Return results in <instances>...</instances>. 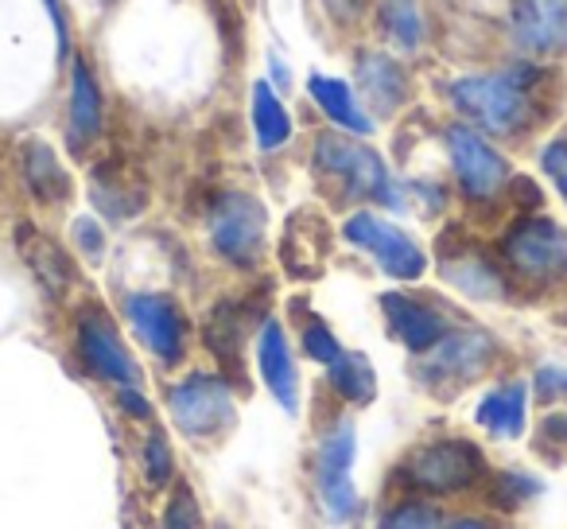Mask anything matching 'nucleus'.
<instances>
[{
	"instance_id": "6ab92c4d",
	"label": "nucleus",
	"mask_w": 567,
	"mask_h": 529,
	"mask_svg": "<svg viewBox=\"0 0 567 529\" xmlns=\"http://www.w3.org/2000/svg\"><path fill=\"white\" fill-rule=\"evenodd\" d=\"M303 87H308L311 105H316V110L327 118V125L339 129V133H350V136H362V141H370L373 129H378V121H373L370 110L362 105L354 82L339 79V74H327V71H311Z\"/></svg>"
},
{
	"instance_id": "9d476101",
	"label": "nucleus",
	"mask_w": 567,
	"mask_h": 529,
	"mask_svg": "<svg viewBox=\"0 0 567 529\" xmlns=\"http://www.w3.org/2000/svg\"><path fill=\"white\" fill-rule=\"evenodd\" d=\"M443 152H447V167L455 191L474 206H489L513 187V164L497 141L482 136L478 129L463 125V121H447L443 125Z\"/></svg>"
},
{
	"instance_id": "393cba45",
	"label": "nucleus",
	"mask_w": 567,
	"mask_h": 529,
	"mask_svg": "<svg viewBox=\"0 0 567 529\" xmlns=\"http://www.w3.org/2000/svg\"><path fill=\"white\" fill-rule=\"evenodd\" d=\"M90 203H94V211L102 222H128L144 211L148 195H144L141 183L128 180L125 167L97 164L94 175H90Z\"/></svg>"
},
{
	"instance_id": "412c9836",
	"label": "nucleus",
	"mask_w": 567,
	"mask_h": 529,
	"mask_svg": "<svg viewBox=\"0 0 567 529\" xmlns=\"http://www.w3.org/2000/svg\"><path fill=\"white\" fill-rule=\"evenodd\" d=\"M249 129L252 144H257L260 156H276L292 144L296 136V118L284 102V94L268 79H257L249 87Z\"/></svg>"
},
{
	"instance_id": "58836bf2",
	"label": "nucleus",
	"mask_w": 567,
	"mask_h": 529,
	"mask_svg": "<svg viewBox=\"0 0 567 529\" xmlns=\"http://www.w3.org/2000/svg\"><path fill=\"white\" fill-rule=\"evenodd\" d=\"M435 529H497V521L486 513H458V518H443Z\"/></svg>"
},
{
	"instance_id": "f03ea898",
	"label": "nucleus",
	"mask_w": 567,
	"mask_h": 529,
	"mask_svg": "<svg viewBox=\"0 0 567 529\" xmlns=\"http://www.w3.org/2000/svg\"><path fill=\"white\" fill-rule=\"evenodd\" d=\"M311 172L342 206H373V211L401 214L409 206L404 183L389 172L385 156L362 136L323 129L311 141Z\"/></svg>"
},
{
	"instance_id": "2eb2a0df",
	"label": "nucleus",
	"mask_w": 567,
	"mask_h": 529,
	"mask_svg": "<svg viewBox=\"0 0 567 529\" xmlns=\"http://www.w3.org/2000/svg\"><path fill=\"white\" fill-rule=\"evenodd\" d=\"M509 40L520 59L551 63L567 55V0H509Z\"/></svg>"
},
{
	"instance_id": "4be33fe9",
	"label": "nucleus",
	"mask_w": 567,
	"mask_h": 529,
	"mask_svg": "<svg viewBox=\"0 0 567 529\" xmlns=\"http://www.w3.org/2000/svg\"><path fill=\"white\" fill-rule=\"evenodd\" d=\"M474 425L486 428L497 440H520L528 425V382L505 378L494 382L474 405Z\"/></svg>"
},
{
	"instance_id": "0eeeda50",
	"label": "nucleus",
	"mask_w": 567,
	"mask_h": 529,
	"mask_svg": "<svg viewBox=\"0 0 567 529\" xmlns=\"http://www.w3.org/2000/svg\"><path fill=\"white\" fill-rule=\"evenodd\" d=\"M342 242L370 257V265L381 277L396 281V285H416L427 273V250L385 211L373 206H354L342 218Z\"/></svg>"
},
{
	"instance_id": "423d86ee",
	"label": "nucleus",
	"mask_w": 567,
	"mask_h": 529,
	"mask_svg": "<svg viewBox=\"0 0 567 529\" xmlns=\"http://www.w3.org/2000/svg\"><path fill=\"white\" fill-rule=\"evenodd\" d=\"M354 464H358V428L354 417L339 413L331 417L316 436L311 451V487L323 506V513L334 526H347L362 510V495L354 487Z\"/></svg>"
},
{
	"instance_id": "a211bd4d",
	"label": "nucleus",
	"mask_w": 567,
	"mask_h": 529,
	"mask_svg": "<svg viewBox=\"0 0 567 529\" xmlns=\"http://www.w3.org/2000/svg\"><path fill=\"white\" fill-rule=\"evenodd\" d=\"M440 277L447 281L455 293H463L466 301H482L494 304L509 296V277H505L502 261L489 257L478 245H443L440 250Z\"/></svg>"
},
{
	"instance_id": "a19ab883",
	"label": "nucleus",
	"mask_w": 567,
	"mask_h": 529,
	"mask_svg": "<svg viewBox=\"0 0 567 529\" xmlns=\"http://www.w3.org/2000/svg\"><path fill=\"white\" fill-rule=\"evenodd\" d=\"M540 436H556V440L567 444V413H551V417H544Z\"/></svg>"
},
{
	"instance_id": "9b49d317",
	"label": "nucleus",
	"mask_w": 567,
	"mask_h": 529,
	"mask_svg": "<svg viewBox=\"0 0 567 529\" xmlns=\"http://www.w3.org/2000/svg\"><path fill=\"white\" fill-rule=\"evenodd\" d=\"M71 347L74 358L82 363V370L90 378L105 382L113 389L125 386H144V370L136 363V355L128 350L125 335H121L117 319L102 308V304H79L71 319Z\"/></svg>"
},
{
	"instance_id": "7c9ffc66",
	"label": "nucleus",
	"mask_w": 567,
	"mask_h": 529,
	"mask_svg": "<svg viewBox=\"0 0 567 529\" xmlns=\"http://www.w3.org/2000/svg\"><path fill=\"white\" fill-rule=\"evenodd\" d=\"M71 245L82 261L90 265H102L105 261V250H110V234H105V222L97 214H79L71 222Z\"/></svg>"
},
{
	"instance_id": "c756f323",
	"label": "nucleus",
	"mask_w": 567,
	"mask_h": 529,
	"mask_svg": "<svg viewBox=\"0 0 567 529\" xmlns=\"http://www.w3.org/2000/svg\"><path fill=\"white\" fill-rule=\"evenodd\" d=\"M300 350H303V358H311V363L327 370L347 347H342V339L331 332V324H327L323 316H308L300 327Z\"/></svg>"
},
{
	"instance_id": "20e7f679",
	"label": "nucleus",
	"mask_w": 567,
	"mask_h": 529,
	"mask_svg": "<svg viewBox=\"0 0 567 529\" xmlns=\"http://www.w3.org/2000/svg\"><path fill=\"white\" fill-rule=\"evenodd\" d=\"M206 245L237 273H252L268 250V206L245 187H221L206 206Z\"/></svg>"
},
{
	"instance_id": "4468645a",
	"label": "nucleus",
	"mask_w": 567,
	"mask_h": 529,
	"mask_svg": "<svg viewBox=\"0 0 567 529\" xmlns=\"http://www.w3.org/2000/svg\"><path fill=\"white\" fill-rule=\"evenodd\" d=\"M378 304H381V316H385V332L393 335L412 358L432 350L435 343L458 324L451 308H443L440 301H427V296H416V293H381Z\"/></svg>"
},
{
	"instance_id": "6e6552de",
	"label": "nucleus",
	"mask_w": 567,
	"mask_h": 529,
	"mask_svg": "<svg viewBox=\"0 0 567 529\" xmlns=\"http://www.w3.org/2000/svg\"><path fill=\"white\" fill-rule=\"evenodd\" d=\"M121 319L128 324L133 339L164 370H175V366L187 363L195 324H190L179 296L164 293V288H128V293H121Z\"/></svg>"
},
{
	"instance_id": "e433bc0d",
	"label": "nucleus",
	"mask_w": 567,
	"mask_h": 529,
	"mask_svg": "<svg viewBox=\"0 0 567 529\" xmlns=\"http://www.w3.org/2000/svg\"><path fill=\"white\" fill-rule=\"evenodd\" d=\"M319 9L334 28H354L370 12V0H319Z\"/></svg>"
},
{
	"instance_id": "c85d7f7f",
	"label": "nucleus",
	"mask_w": 567,
	"mask_h": 529,
	"mask_svg": "<svg viewBox=\"0 0 567 529\" xmlns=\"http://www.w3.org/2000/svg\"><path fill=\"white\" fill-rule=\"evenodd\" d=\"M141 471H144V482H148L152 490H164L167 482H172L175 451H172V440H167V433H159V428H152V433L144 436Z\"/></svg>"
},
{
	"instance_id": "cd10ccee",
	"label": "nucleus",
	"mask_w": 567,
	"mask_h": 529,
	"mask_svg": "<svg viewBox=\"0 0 567 529\" xmlns=\"http://www.w3.org/2000/svg\"><path fill=\"white\" fill-rule=\"evenodd\" d=\"M440 521H443V513L432 498L412 495V498H401V502L389 506L373 529H435Z\"/></svg>"
},
{
	"instance_id": "4c0bfd02",
	"label": "nucleus",
	"mask_w": 567,
	"mask_h": 529,
	"mask_svg": "<svg viewBox=\"0 0 567 529\" xmlns=\"http://www.w3.org/2000/svg\"><path fill=\"white\" fill-rule=\"evenodd\" d=\"M117 409L128 420H152V401L144 397V386H125L117 389Z\"/></svg>"
},
{
	"instance_id": "b1692460",
	"label": "nucleus",
	"mask_w": 567,
	"mask_h": 529,
	"mask_svg": "<svg viewBox=\"0 0 567 529\" xmlns=\"http://www.w3.org/2000/svg\"><path fill=\"white\" fill-rule=\"evenodd\" d=\"M17 245H20V257L28 261V269L35 273V281L43 285L48 296H66L74 285V261L71 253L63 250L59 242H51L43 230L35 226H17Z\"/></svg>"
},
{
	"instance_id": "aec40b11",
	"label": "nucleus",
	"mask_w": 567,
	"mask_h": 529,
	"mask_svg": "<svg viewBox=\"0 0 567 529\" xmlns=\"http://www.w3.org/2000/svg\"><path fill=\"white\" fill-rule=\"evenodd\" d=\"M370 20L381 48L393 55H420L427 48V17L420 0H373Z\"/></svg>"
},
{
	"instance_id": "5701e85b",
	"label": "nucleus",
	"mask_w": 567,
	"mask_h": 529,
	"mask_svg": "<svg viewBox=\"0 0 567 529\" xmlns=\"http://www.w3.org/2000/svg\"><path fill=\"white\" fill-rule=\"evenodd\" d=\"M20 180L40 206H59L71 199V172L59 160V152L40 136H28L20 144Z\"/></svg>"
},
{
	"instance_id": "bb28decb",
	"label": "nucleus",
	"mask_w": 567,
	"mask_h": 529,
	"mask_svg": "<svg viewBox=\"0 0 567 529\" xmlns=\"http://www.w3.org/2000/svg\"><path fill=\"white\" fill-rule=\"evenodd\" d=\"M327 386H331V394L339 397L342 405L365 409V405L378 397V370H373V363L362 350H342V355L327 366Z\"/></svg>"
},
{
	"instance_id": "2f4dec72",
	"label": "nucleus",
	"mask_w": 567,
	"mask_h": 529,
	"mask_svg": "<svg viewBox=\"0 0 567 529\" xmlns=\"http://www.w3.org/2000/svg\"><path fill=\"white\" fill-rule=\"evenodd\" d=\"M494 487H497V506H505V510H517V506L540 498L544 482L536 479L533 471H497Z\"/></svg>"
},
{
	"instance_id": "39448f33",
	"label": "nucleus",
	"mask_w": 567,
	"mask_h": 529,
	"mask_svg": "<svg viewBox=\"0 0 567 529\" xmlns=\"http://www.w3.org/2000/svg\"><path fill=\"white\" fill-rule=\"evenodd\" d=\"M502 358V343L494 332L478 324H455L432 350L412 363V374L432 394H455L474 382H482Z\"/></svg>"
},
{
	"instance_id": "7ed1b4c3",
	"label": "nucleus",
	"mask_w": 567,
	"mask_h": 529,
	"mask_svg": "<svg viewBox=\"0 0 567 529\" xmlns=\"http://www.w3.org/2000/svg\"><path fill=\"white\" fill-rule=\"evenodd\" d=\"M497 261L509 285L528 293L567 288V226L551 214H520L497 237Z\"/></svg>"
},
{
	"instance_id": "1a4fd4ad",
	"label": "nucleus",
	"mask_w": 567,
	"mask_h": 529,
	"mask_svg": "<svg viewBox=\"0 0 567 529\" xmlns=\"http://www.w3.org/2000/svg\"><path fill=\"white\" fill-rule=\"evenodd\" d=\"M164 405L187 440H214L237 425V389L226 370H187L167 386Z\"/></svg>"
},
{
	"instance_id": "72a5a7b5",
	"label": "nucleus",
	"mask_w": 567,
	"mask_h": 529,
	"mask_svg": "<svg viewBox=\"0 0 567 529\" xmlns=\"http://www.w3.org/2000/svg\"><path fill=\"white\" fill-rule=\"evenodd\" d=\"M540 172L556 187V195L567 203V136H551L540 149Z\"/></svg>"
},
{
	"instance_id": "ea45409f",
	"label": "nucleus",
	"mask_w": 567,
	"mask_h": 529,
	"mask_svg": "<svg viewBox=\"0 0 567 529\" xmlns=\"http://www.w3.org/2000/svg\"><path fill=\"white\" fill-rule=\"evenodd\" d=\"M268 67H272V71H268V82H272L280 94H288V82H292L288 79V63H280V55L272 51V55H268Z\"/></svg>"
},
{
	"instance_id": "ddd939ff",
	"label": "nucleus",
	"mask_w": 567,
	"mask_h": 529,
	"mask_svg": "<svg viewBox=\"0 0 567 529\" xmlns=\"http://www.w3.org/2000/svg\"><path fill=\"white\" fill-rule=\"evenodd\" d=\"M354 82L358 98L370 110L373 121H389L412 102V71L401 55H393L381 43H365L354 51Z\"/></svg>"
},
{
	"instance_id": "473e14b6",
	"label": "nucleus",
	"mask_w": 567,
	"mask_h": 529,
	"mask_svg": "<svg viewBox=\"0 0 567 529\" xmlns=\"http://www.w3.org/2000/svg\"><path fill=\"white\" fill-rule=\"evenodd\" d=\"M528 394L540 405H556L567 397V366L559 363H540L533 370V382H528Z\"/></svg>"
},
{
	"instance_id": "79ce46f5",
	"label": "nucleus",
	"mask_w": 567,
	"mask_h": 529,
	"mask_svg": "<svg viewBox=\"0 0 567 529\" xmlns=\"http://www.w3.org/2000/svg\"><path fill=\"white\" fill-rule=\"evenodd\" d=\"M214 529H234V526H229V521H214Z\"/></svg>"
},
{
	"instance_id": "a878e982",
	"label": "nucleus",
	"mask_w": 567,
	"mask_h": 529,
	"mask_svg": "<svg viewBox=\"0 0 567 529\" xmlns=\"http://www.w3.org/2000/svg\"><path fill=\"white\" fill-rule=\"evenodd\" d=\"M252 335H257V332H252V316L237 301H221L218 308L210 312L206 327H203L206 347H210V355L218 358L226 370H234V366L241 363V350H245V343H249Z\"/></svg>"
},
{
	"instance_id": "f8f14e48",
	"label": "nucleus",
	"mask_w": 567,
	"mask_h": 529,
	"mask_svg": "<svg viewBox=\"0 0 567 529\" xmlns=\"http://www.w3.org/2000/svg\"><path fill=\"white\" fill-rule=\"evenodd\" d=\"M482 471H486V456L478 444L463 440V436H440V440L420 444L401 464L404 487H412L420 498H432V502L466 495L471 487H478Z\"/></svg>"
},
{
	"instance_id": "c9c22d12",
	"label": "nucleus",
	"mask_w": 567,
	"mask_h": 529,
	"mask_svg": "<svg viewBox=\"0 0 567 529\" xmlns=\"http://www.w3.org/2000/svg\"><path fill=\"white\" fill-rule=\"evenodd\" d=\"M43 12L51 17V28H55V55L59 63H71L74 55V28H71V12H66L63 0H40Z\"/></svg>"
},
{
	"instance_id": "f257e3e1",
	"label": "nucleus",
	"mask_w": 567,
	"mask_h": 529,
	"mask_svg": "<svg viewBox=\"0 0 567 529\" xmlns=\"http://www.w3.org/2000/svg\"><path fill=\"white\" fill-rule=\"evenodd\" d=\"M551 71L536 59H513L486 71H466L443 87L451 113L489 141H517L533 133L548 105Z\"/></svg>"
},
{
	"instance_id": "f704fd0d",
	"label": "nucleus",
	"mask_w": 567,
	"mask_h": 529,
	"mask_svg": "<svg viewBox=\"0 0 567 529\" xmlns=\"http://www.w3.org/2000/svg\"><path fill=\"white\" fill-rule=\"evenodd\" d=\"M159 529H198V506L187 487H175V495L167 498Z\"/></svg>"
},
{
	"instance_id": "f3484780",
	"label": "nucleus",
	"mask_w": 567,
	"mask_h": 529,
	"mask_svg": "<svg viewBox=\"0 0 567 529\" xmlns=\"http://www.w3.org/2000/svg\"><path fill=\"white\" fill-rule=\"evenodd\" d=\"M252 358H257V374L265 382V389L272 394V401L280 405L288 417H300V366H296L292 339L284 332V324L276 316H265L252 335Z\"/></svg>"
},
{
	"instance_id": "dca6fc26",
	"label": "nucleus",
	"mask_w": 567,
	"mask_h": 529,
	"mask_svg": "<svg viewBox=\"0 0 567 529\" xmlns=\"http://www.w3.org/2000/svg\"><path fill=\"white\" fill-rule=\"evenodd\" d=\"M66 149L71 156H86L105 133V90L97 71L82 55H71L66 63Z\"/></svg>"
}]
</instances>
